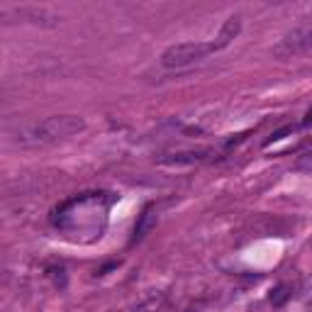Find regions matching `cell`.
<instances>
[{"label": "cell", "instance_id": "2", "mask_svg": "<svg viewBox=\"0 0 312 312\" xmlns=\"http://www.w3.org/2000/svg\"><path fill=\"white\" fill-rule=\"evenodd\" d=\"M83 127H85L83 117L54 115L41 119V122H35V124L20 127L15 132L12 142L20 144V147H44V144H51V142H59V139H66V137L76 134Z\"/></svg>", "mask_w": 312, "mask_h": 312}, {"label": "cell", "instance_id": "1", "mask_svg": "<svg viewBox=\"0 0 312 312\" xmlns=\"http://www.w3.org/2000/svg\"><path fill=\"white\" fill-rule=\"evenodd\" d=\"M115 202L113 193H83L66 200L64 205H59L54 210V227L64 230L71 239L85 241L83 234H88V241L100 239V234L108 225V210Z\"/></svg>", "mask_w": 312, "mask_h": 312}, {"label": "cell", "instance_id": "6", "mask_svg": "<svg viewBox=\"0 0 312 312\" xmlns=\"http://www.w3.org/2000/svg\"><path fill=\"white\" fill-rule=\"evenodd\" d=\"M207 156V149H188V152H173V154H163L156 158V163L161 166H191L200 163Z\"/></svg>", "mask_w": 312, "mask_h": 312}, {"label": "cell", "instance_id": "5", "mask_svg": "<svg viewBox=\"0 0 312 312\" xmlns=\"http://www.w3.org/2000/svg\"><path fill=\"white\" fill-rule=\"evenodd\" d=\"M0 15H15L22 22H32V25H41V27H54L59 22V15H54L46 7H0Z\"/></svg>", "mask_w": 312, "mask_h": 312}, {"label": "cell", "instance_id": "12", "mask_svg": "<svg viewBox=\"0 0 312 312\" xmlns=\"http://www.w3.org/2000/svg\"><path fill=\"white\" fill-rule=\"evenodd\" d=\"M295 171H300V173H312V152L298 156V161H295Z\"/></svg>", "mask_w": 312, "mask_h": 312}, {"label": "cell", "instance_id": "10", "mask_svg": "<svg viewBox=\"0 0 312 312\" xmlns=\"http://www.w3.org/2000/svg\"><path fill=\"white\" fill-rule=\"evenodd\" d=\"M288 298H290V288L288 285H275L271 290V295H269V303L273 308H283L288 303Z\"/></svg>", "mask_w": 312, "mask_h": 312}, {"label": "cell", "instance_id": "13", "mask_svg": "<svg viewBox=\"0 0 312 312\" xmlns=\"http://www.w3.org/2000/svg\"><path fill=\"white\" fill-rule=\"evenodd\" d=\"M49 278H51L59 288H64V285H66V271H64V266H54V269H49Z\"/></svg>", "mask_w": 312, "mask_h": 312}, {"label": "cell", "instance_id": "9", "mask_svg": "<svg viewBox=\"0 0 312 312\" xmlns=\"http://www.w3.org/2000/svg\"><path fill=\"white\" fill-rule=\"evenodd\" d=\"M163 303H166V293H152L142 303H137V312H156L161 310Z\"/></svg>", "mask_w": 312, "mask_h": 312}, {"label": "cell", "instance_id": "11", "mask_svg": "<svg viewBox=\"0 0 312 312\" xmlns=\"http://www.w3.org/2000/svg\"><path fill=\"white\" fill-rule=\"evenodd\" d=\"M295 132V124H285V127H280V129H275L271 137H266V142H264V147H271L273 142H280V139H285L288 134H293Z\"/></svg>", "mask_w": 312, "mask_h": 312}, {"label": "cell", "instance_id": "15", "mask_svg": "<svg viewBox=\"0 0 312 312\" xmlns=\"http://www.w3.org/2000/svg\"><path fill=\"white\" fill-rule=\"evenodd\" d=\"M115 269H117V261H110V264H105L103 269H98V275H105V273L115 271Z\"/></svg>", "mask_w": 312, "mask_h": 312}, {"label": "cell", "instance_id": "4", "mask_svg": "<svg viewBox=\"0 0 312 312\" xmlns=\"http://www.w3.org/2000/svg\"><path fill=\"white\" fill-rule=\"evenodd\" d=\"M312 46V17H303V22H298L290 32H285L283 39L275 44L273 54L280 59L288 56H298L303 51H308Z\"/></svg>", "mask_w": 312, "mask_h": 312}, {"label": "cell", "instance_id": "8", "mask_svg": "<svg viewBox=\"0 0 312 312\" xmlns=\"http://www.w3.org/2000/svg\"><path fill=\"white\" fill-rule=\"evenodd\" d=\"M239 30H241V20H239V17H230V20L222 25V30H220V35L215 37V41H210V44H212V49H215V51H220V49L230 46V44H232V39L239 35Z\"/></svg>", "mask_w": 312, "mask_h": 312}, {"label": "cell", "instance_id": "14", "mask_svg": "<svg viewBox=\"0 0 312 312\" xmlns=\"http://www.w3.org/2000/svg\"><path fill=\"white\" fill-rule=\"evenodd\" d=\"M249 137V132H239V134H234L232 139H227V147H234V144H239V142H244Z\"/></svg>", "mask_w": 312, "mask_h": 312}, {"label": "cell", "instance_id": "3", "mask_svg": "<svg viewBox=\"0 0 312 312\" xmlns=\"http://www.w3.org/2000/svg\"><path fill=\"white\" fill-rule=\"evenodd\" d=\"M212 44L207 41H183V44H173L168 46L163 54H161V64L171 71H181V69H188L197 61H202L207 54H212Z\"/></svg>", "mask_w": 312, "mask_h": 312}, {"label": "cell", "instance_id": "7", "mask_svg": "<svg viewBox=\"0 0 312 312\" xmlns=\"http://www.w3.org/2000/svg\"><path fill=\"white\" fill-rule=\"evenodd\" d=\"M156 205H147L142 212H139V217H137V225H134V230H132V239H129V244H137V241H142L147 234L152 232L156 227Z\"/></svg>", "mask_w": 312, "mask_h": 312}, {"label": "cell", "instance_id": "16", "mask_svg": "<svg viewBox=\"0 0 312 312\" xmlns=\"http://www.w3.org/2000/svg\"><path fill=\"white\" fill-rule=\"evenodd\" d=\"M312 124V108L305 113V117H303V127H310Z\"/></svg>", "mask_w": 312, "mask_h": 312}]
</instances>
